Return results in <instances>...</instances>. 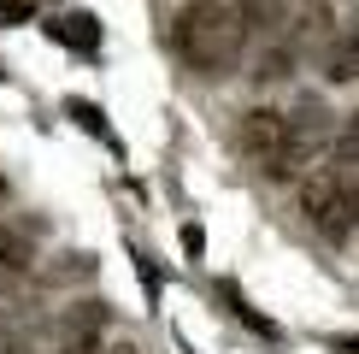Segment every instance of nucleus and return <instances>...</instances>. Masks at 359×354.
Returning <instances> with one entry per match:
<instances>
[{
	"mask_svg": "<svg viewBox=\"0 0 359 354\" xmlns=\"http://www.w3.org/2000/svg\"><path fill=\"white\" fill-rule=\"evenodd\" d=\"M171 48L194 77H230L242 65V48H248L242 6L236 0H194V6H183L177 29H171Z\"/></svg>",
	"mask_w": 359,
	"mask_h": 354,
	"instance_id": "1",
	"label": "nucleus"
},
{
	"mask_svg": "<svg viewBox=\"0 0 359 354\" xmlns=\"http://www.w3.org/2000/svg\"><path fill=\"white\" fill-rule=\"evenodd\" d=\"M330 142H336V112L324 107L318 95H306L294 112H283V142H277L271 159H259V171L271 177V183H294Z\"/></svg>",
	"mask_w": 359,
	"mask_h": 354,
	"instance_id": "2",
	"label": "nucleus"
},
{
	"mask_svg": "<svg viewBox=\"0 0 359 354\" xmlns=\"http://www.w3.org/2000/svg\"><path fill=\"white\" fill-rule=\"evenodd\" d=\"M301 213L312 218L318 236L348 242L353 225H359V177H348V171H312L301 183Z\"/></svg>",
	"mask_w": 359,
	"mask_h": 354,
	"instance_id": "3",
	"label": "nucleus"
},
{
	"mask_svg": "<svg viewBox=\"0 0 359 354\" xmlns=\"http://www.w3.org/2000/svg\"><path fill=\"white\" fill-rule=\"evenodd\" d=\"M107 301H71L65 313L53 319V331H59V348H83V343H95L100 331H107Z\"/></svg>",
	"mask_w": 359,
	"mask_h": 354,
	"instance_id": "4",
	"label": "nucleus"
},
{
	"mask_svg": "<svg viewBox=\"0 0 359 354\" xmlns=\"http://www.w3.org/2000/svg\"><path fill=\"white\" fill-rule=\"evenodd\" d=\"M236 142H242V154H248V159H271V154H277V142H283V112H271V107L242 112V124H236Z\"/></svg>",
	"mask_w": 359,
	"mask_h": 354,
	"instance_id": "5",
	"label": "nucleus"
},
{
	"mask_svg": "<svg viewBox=\"0 0 359 354\" xmlns=\"http://www.w3.org/2000/svg\"><path fill=\"white\" fill-rule=\"evenodd\" d=\"M0 266H6L12 277L36 266V230L29 225H6V218H0Z\"/></svg>",
	"mask_w": 359,
	"mask_h": 354,
	"instance_id": "6",
	"label": "nucleus"
},
{
	"mask_svg": "<svg viewBox=\"0 0 359 354\" xmlns=\"http://www.w3.org/2000/svg\"><path fill=\"white\" fill-rule=\"evenodd\" d=\"M236 6H242V18H248V29H289V18L294 12L306 6V0H236Z\"/></svg>",
	"mask_w": 359,
	"mask_h": 354,
	"instance_id": "7",
	"label": "nucleus"
},
{
	"mask_svg": "<svg viewBox=\"0 0 359 354\" xmlns=\"http://www.w3.org/2000/svg\"><path fill=\"white\" fill-rule=\"evenodd\" d=\"M0 354H36V319L24 313H0Z\"/></svg>",
	"mask_w": 359,
	"mask_h": 354,
	"instance_id": "8",
	"label": "nucleus"
},
{
	"mask_svg": "<svg viewBox=\"0 0 359 354\" xmlns=\"http://www.w3.org/2000/svg\"><path fill=\"white\" fill-rule=\"evenodd\" d=\"M289 71H294V53L277 41V48H265V53H259V65H253V83H283Z\"/></svg>",
	"mask_w": 359,
	"mask_h": 354,
	"instance_id": "9",
	"label": "nucleus"
},
{
	"mask_svg": "<svg viewBox=\"0 0 359 354\" xmlns=\"http://www.w3.org/2000/svg\"><path fill=\"white\" fill-rule=\"evenodd\" d=\"M324 77H330V83H353V77H359V48H348V41H341V48H330V59H324Z\"/></svg>",
	"mask_w": 359,
	"mask_h": 354,
	"instance_id": "10",
	"label": "nucleus"
},
{
	"mask_svg": "<svg viewBox=\"0 0 359 354\" xmlns=\"http://www.w3.org/2000/svg\"><path fill=\"white\" fill-rule=\"evenodd\" d=\"M330 154L341 159V166H359V112H348V124L336 130V142H330Z\"/></svg>",
	"mask_w": 359,
	"mask_h": 354,
	"instance_id": "11",
	"label": "nucleus"
},
{
	"mask_svg": "<svg viewBox=\"0 0 359 354\" xmlns=\"http://www.w3.org/2000/svg\"><path fill=\"white\" fill-rule=\"evenodd\" d=\"M77 272H88V254H59V266H48V284H59V277H77Z\"/></svg>",
	"mask_w": 359,
	"mask_h": 354,
	"instance_id": "12",
	"label": "nucleus"
},
{
	"mask_svg": "<svg viewBox=\"0 0 359 354\" xmlns=\"http://www.w3.org/2000/svg\"><path fill=\"white\" fill-rule=\"evenodd\" d=\"M0 18H6V24H24V18H29V0H0Z\"/></svg>",
	"mask_w": 359,
	"mask_h": 354,
	"instance_id": "13",
	"label": "nucleus"
},
{
	"mask_svg": "<svg viewBox=\"0 0 359 354\" xmlns=\"http://www.w3.org/2000/svg\"><path fill=\"white\" fill-rule=\"evenodd\" d=\"M341 41H348V48H359V12L348 18V29H341Z\"/></svg>",
	"mask_w": 359,
	"mask_h": 354,
	"instance_id": "14",
	"label": "nucleus"
},
{
	"mask_svg": "<svg viewBox=\"0 0 359 354\" xmlns=\"http://www.w3.org/2000/svg\"><path fill=\"white\" fill-rule=\"evenodd\" d=\"M95 354H142L136 343H107V348H95Z\"/></svg>",
	"mask_w": 359,
	"mask_h": 354,
	"instance_id": "15",
	"label": "nucleus"
},
{
	"mask_svg": "<svg viewBox=\"0 0 359 354\" xmlns=\"http://www.w3.org/2000/svg\"><path fill=\"white\" fill-rule=\"evenodd\" d=\"M336 348L341 354H359V336H336Z\"/></svg>",
	"mask_w": 359,
	"mask_h": 354,
	"instance_id": "16",
	"label": "nucleus"
},
{
	"mask_svg": "<svg viewBox=\"0 0 359 354\" xmlns=\"http://www.w3.org/2000/svg\"><path fill=\"white\" fill-rule=\"evenodd\" d=\"M59 354H95V343H83V348H59Z\"/></svg>",
	"mask_w": 359,
	"mask_h": 354,
	"instance_id": "17",
	"label": "nucleus"
}]
</instances>
